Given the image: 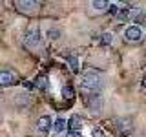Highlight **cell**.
Instances as JSON below:
<instances>
[{"label":"cell","mask_w":146,"mask_h":137,"mask_svg":"<svg viewBox=\"0 0 146 137\" xmlns=\"http://www.w3.org/2000/svg\"><path fill=\"white\" fill-rule=\"evenodd\" d=\"M100 84H102V80H100V73L97 70H86L82 73V88L84 90H90V93H95Z\"/></svg>","instance_id":"1"},{"label":"cell","mask_w":146,"mask_h":137,"mask_svg":"<svg viewBox=\"0 0 146 137\" xmlns=\"http://www.w3.org/2000/svg\"><path fill=\"white\" fill-rule=\"evenodd\" d=\"M38 44H40V31H38V27H33V29H29L26 33V37H24V46H26L27 49H33Z\"/></svg>","instance_id":"2"},{"label":"cell","mask_w":146,"mask_h":137,"mask_svg":"<svg viewBox=\"0 0 146 137\" xmlns=\"http://www.w3.org/2000/svg\"><path fill=\"white\" fill-rule=\"evenodd\" d=\"M143 37H144V33L139 26H130V27H126V31H124V39L128 42H141Z\"/></svg>","instance_id":"3"},{"label":"cell","mask_w":146,"mask_h":137,"mask_svg":"<svg viewBox=\"0 0 146 137\" xmlns=\"http://www.w3.org/2000/svg\"><path fill=\"white\" fill-rule=\"evenodd\" d=\"M51 128H53V119L49 115H42L38 121H36V132H38V134L46 135Z\"/></svg>","instance_id":"4"},{"label":"cell","mask_w":146,"mask_h":137,"mask_svg":"<svg viewBox=\"0 0 146 137\" xmlns=\"http://www.w3.org/2000/svg\"><path fill=\"white\" fill-rule=\"evenodd\" d=\"M15 6H17L18 11H22V13H35V11H38L40 4L38 2H31V0H20V2H17Z\"/></svg>","instance_id":"5"},{"label":"cell","mask_w":146,"mask_h":137,"mask_svg":"<svg viewBox=\"0 0 146 137\" xmlns=\"http://www.w3.org/2000/svg\"><path fill=\"white\" fill-rule=\"evenodd\" d=\"M18 79H17V75H15V71H11V70H2L0 71V86H11V84H15Z\"/></svg>","instance_id":"6"},{"label":"cell","mask_w":146,"mask_h":137,"mask_svg":"<svg viewBox=\"0 0 146 137\" xmlns=\"http://www.w3.org/2000/svg\"><path fill=\"white\" fill-rule=\"evenodd\" d=\"M86 104L93 110V112H99L100 106H102V97H100L99 91H95V93H90L88 99H86Z\"/></svg>","instance_id":"7"},{"label":"cell","mask_w":146,"mask_h":137,"mask_svg":"<svg viewBox=\"0 0 146 137\" xmlns=\"http://www.w3.org/2000/svg\"><path fill=\"white\" fill-rule=\"evenodd\" d=\"M135 13H137V9L133 11V7H121V9H119V13H117V18L124 22V20H128V18H131Z\"/></svg>","instance_id":"8"},{"label":"cell","mask_w":146,"mask_h":137,"mask_svg":"<svg viewBox=\"0 0 146 137\" xmlns=\"http://www.w3.org/2000/svg\"><path fill=\"white\" fill-rule=\"evenodd\" d=\"M68 126H70V132H80L82 128V119L79 115H73L70 121H68Z\"/></svg>","instance_id":"9"},{"label":"cell","mask_w":146,"mask_h":137,"mask_svg":"<svg viewBox=\"0 0 146 137\" xmlns=\"http://www.w3.org/2000/svg\"><path fill=\"white\" fill-rule=\"evenodd\" d=\"M66 126H68V121H66V119H64V117H58L57 121L53 122V130L57 132V134H60V132H62V130H64V128H66Z\"/></svg>","instance_id":"10"},{"label":"cell","mask_w":146,"mask_h":137,"mask_svg":"<svg viewBox=\"0 0 146 137\" xmlns=\"http://www.w3.org/2000/svg\"><path fill=\"white\" fill-rule=\"evenodd\" d=\"M91 7H95L97 11H102V9L110 7V4L106 2V0H95V2H91Z\"/></svg>","instance_id":"11"},{"label":"cell","mask_w":146,"mask_h":137,"mask_svg":"<svg viewBox=\"0 0 146 137\" xmlns=\"http://www.w3.org/2000/svg\"><path fill=\"white\" fill-rule=\"evenodd\" d=\"M111 40H113V35L111 33H104L102 39H100V44H102V46H110V44H111Z\"/></svg>","instance_id":"12"},{"label":"cell","mask_w":146,"mask_h":137,"mask_svg":"<svg viewBox=\"0 0 146 137\" xmlns=\"http://www.w3.org/2000/svg\"><path fill=\"white\" fill-rule=\"evenodd\" d=\"M62 95L66 99H71L73 97V88H71V86H64V88H62Z\"/></svg>","instance_id":"13"},{"label":"cell","mask_w":146,"mask_h":137,"mask_svg":"<svg viewBox=\"0 0 146 137\" xmlns=\"http://www.w3.org/2000/svg\"><path fill=\"white\" fill-rule=\"evenodd\" d=\"M68 61H70V64H71V70H73V71H75V73L79 71V61H77L75 57H70Z\"/></svg>","instance_id":"14"},{"label":"cell","mask_w":146,"mask_h":137,"mask_svg":"<svg viewBox=\"0 0 146 137\" xmlns=\"http://www.w3.org/2000/svg\"><path fill=\"white\" fill-rule=\"evenodd\" d=\"M91 137H106V135H104V132L100 128H93L91 130Z\"/></svg>","instance_id":"15"},{"label":"cell","mask_w":146,"mask_h":137,"mask_svg":"<svg viewBox=\"0 0 146 137\" xmlns=\"http://www.w3.org/2000/svg\"><path fill=\"white\" fill-rule=\"evenodd\" d=\"M35 86H36V88H44V86H46V79H44V77H38L36 82H35Z\"/></svg>","instance_id":"16"},{"label":"cell","mask_w":146,"mask_h":137,"mask_svg":"<svg viewBox=\"0 0 146 137\" xmlns=\"http://www.w3.org/2000/svg\"><path fill=\"white\" fill-rule=\"evenodd\" d=\"M66 137H82V135H80V132H70Z\"/></svg>","instance_id":"17"},{"label":"cell","mask_w":146,"mask_h":137,"mask_svg":"<svg viewBox=\"0 0 146 137\" xmlns=\"http://www.w3.org/2000/svg\"><path fill=\"white\" fill-rule=\"evenodd\" d=\"M48 35H49V37H51V39H57V37H58V31H55V29H53V31H49V33H48Z\"/></svg>","instance_id":"18"},{"label":"cell","mask_w":146,"mask_h":137,"mask_svg":"<svg viewBox=\"0 0 146 137\" xmlns=\"http://www.w3.org/2000/svg\"><path fill=\"white\" fill-rule=\"evenodd\" d=\"M143 86L146 88V75H144V79H143Z\"/></svg>","instance_id":"19"},{"label":"cell","mask_w":146,"mask_h":137,"mask_svg":"<svg viewBox=\"0 0 146 137\" xmlns=\"http://www.w3.org/2000/svg\"><path fill=\"white\" fill-rule=\"evenodd\" d=\"M143 20H144V26H146V15H144V17H143Z\"/></svg>","instance_id":"20"}]
</instances>
